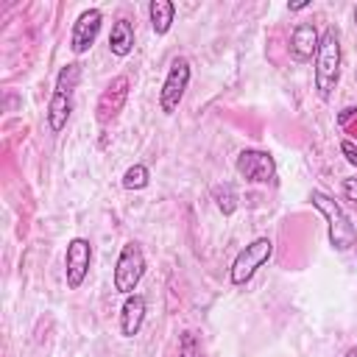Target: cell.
I'll return each mask as SVG.
<instances>
[{"label":"cell","mask_w":357,"mask_h":357,"mask_svg":"<svg viewBox=\"0 0 357 357\" xmlns=\"http://www.w3.org/2000/svg\"><path fill=\"white\" fill-rule=\"evenodd\" d=\"M343 198L357 204V178H343Z\"/></svg>","instance_id":"cell-20"},{"label":"cell","mask_w":357,"mask_h":357,"mask_svg":"<svg viewBox=\"0 0 357 357\" xmlns=\"http://www.w3.org/2000/svg\"><path fill=\"white\" fill-rule=\"evenodd\" d=\"M343 357H357V346H351V349H349V351H346Z\"/></svg>","instance_id":"cell-23"},{"label":"cell","mask_w":357,"mask_h":357,"mask_svg":"<svg viewBox=\"0 0 357 357\" xmlns=\"http://www.w3.org/2000/svg\"><path fill=\"white\" fill-rule=\"evenodd\" d=\"M340 81V33L337 28H326L321 33L318 42V53H315V89L321 100L332 98V89Z\"/></svg>","instance_id":"cell-1"},{"label":"cell","mask_w":357,"mask_h":357,"mask_svg":"<svg viewBox=\"0 0 357 357\" xmlns=\"http://www.w3.org/2000/svg\"><path fill=\"white\" fill-rule=\"evenodd\" d=\"M310 201H312V206L324 215V220H326V231H329V245L335 248V251H349L354 243H357V229H354V223L349 220V215L343 212V206L332 198V195H326V192H321V190H312L310 192Z\"/></svg>","instance_id":"cell-2"},{"label":"cell","mask_w":357,"mask_h":357,"mask_svg":"<svg viewBox=\"0 0 357 357\" xmlns=\"http://www.w3.org/2000/svg\"><path fill=\"white\" fill-rule=\"evenodd\" d=\"M92 265V245L86 237H73L67 243V254H64V279L70 290H78L89 273Z\"/></svg>","instance_id":"cell-7"},{"label":"cell","mask_w":357,"mask_h":357,"mask_svg":"<svg viewBox=\"0 0 357 357\" xmlns=\"http://www.w3.org/2000/svg\"><path fill=\"white\" fill-rule=\"evenodd\" d=\"M190 75H192L190 61L184 56H176L170 61V70H167V75L162 81V89H159V109L165 114H173L178 109V103L187 92V84H190Z\"/></svg>","instance_id":"cell-5"},{"label":"cell","mask_w":357,"mask_h":357,"mask_svg":"<svg viewBox=\"0 0 357 357\" xmlns=\"http://www.w3.org/2000/svg\"><path fill=\"white\" fill-rule=\"evenodd\" d=\"M212 198H215L218 209H220L226 218L237 212V192H234V187H231V184H218V187L212 190Z\"/></svg>","instance_id":"cell-16"},{"label":"cell","mask_w":357,"mask_h":357,"mask_svg":"<svg viewBox=\"0 0 357 357\" xmlns=\"http://www.w3.org/2000/svg\"><path fill=\"white\" fill-rule=\"evenodd\" d=\"M70 114H73V95L53 92L50 100H47V126H50V131H61L67 126Z\"/></svg>","instance_id":"cell-13"},{"label":"cell","mask_w":357,"mask_h":357,"mask_svg":"<svg viewBox=\"0 0 357 357\" xmlns=\"http://www.w3.org/2000/svg\"><path fill=\"white\" fill-rule=\"evenodd\" d=\"M78 81H81V64H78V61H70V64L61 67L59 75H56V92L73 95V89L78 86Z\"/></svg>","instance_id":"cell-15"},{"label":"cell","mask_w":357,"mask_h":357,"mask_svg":"<svg viewBox=\"0 0 357 357\" xmlns=\"http://www.w3.org/2000/svg\"><path fill=\"white\" fill-rule=\"evenodd\" d=\"M234 170L251 184H273L276 181V162L268 151H259V148L240 151L234 159Z\"/></svg>","instance_id":"cell-6"},{"label":"cell","mask_w":357,"mask_h":357,"mask_svg":"<svg viewBox=\"0 0 357 357\" xmlns=\"http://www.w3.org/2000/svg\"><path fill=\"white\" fill-rule=\"evenodd\" d=\"M148 181H151V170L145 167V165H131L126 173H123V187L126 190H145L148 187Z\"/></svg>","instance_id":"cell-17"},{"label":"cell","mask_w":357,"mask_h":357,"mask_svg":"<svg viewBox=\"0 0 357 357\" xmlns=\"http://www.w3.org/2000/svg\"><path fill=\"white\" fill-rule=\"evenodd\" d=\"M148 17H151V28L156 36H165L173 25V17H176V6L170 0H151L148 6Z\"/></svg>","instance_id":"cell-14"},{"label":"cell","mask_w":357,"mask_h":357,"mask_svg":"<svg viewBox=\"0 0 357 357\" xmlns=\"http://www.w3.org/2000/svg\"><path fill=\"white\" fill-rule=\"evenodd\" d=\"M142 273H145V254H142V245L131 240L117 254V262H114V290L123 293V296H131L137 290Z\"/></svg>","instance_id":"cell-4"},{"label":"cell","mask_w":357,"mask_h":357,"mask_svg":"<svg viewBox=\"0 0 357 357\" xmlns=\"http://www.w3.org/2000/svg\"><path fill=\"white\" fill-rule=\"evenodd\" d=\"M354 112H357L354 106H349V109H343V114H340V123H346V120H349V117H351Z\"/></svg>","instance_id":"cell-21"},{"label":"cell","mask_w":357,"mask_h":357,"mask_svg":"<svg viewBox=\"0 0 357 357\" xmlns=\"http://www.w3.org/2000/svg\"><path fill=\"white\" fill-rule=\"evenodd\" d=\"M271 257H273V240H271V237H257V240H251L245 248L237 251V257H234V262H231V271H229L231 284L240 287V284L251 282L254 273H257Z\"/></svg>","instance_id":"cell-3"},{"label":"cell","mask_w":357,"mask_h":357,"mask_svg":"<svg viewBox=\"0 0 357 357\" xmlns=\"http://www.w3.org/2000/svg\"><path fill=\"white\" fill-rule=\"evenodd\" d=\"M178 354L181 357H201V343L192 332H181V340H178Z\"/></svg>","instance_id":"cell-18"},{"label":"cell","mask_w":357,"mask_h":357,"mask_svg":"<svg viewBox=\"0 0 357 357\" xmlns=\"http://www.w3.org/2000/svg\"><path fill=\"white\" fill-rule=\"evenodd\" d=\"M354 22H357V8H354Z\"/></svg>","instance_id":"cell-24"},{"label":"cell","mask_w":357,"mask_h":357,"mask_svg":"<svg viewBox=\"0 0 357 357\" xmlns=\"http://www.w3.org/2000/svg\"><path fill=\"white\" fill-rule=\"evenodd\" d=\"M340 153L346 156V162H349V165H354V167H357V145H354L351 139H340Z\"/></svg>","instance_id":"cell-19"},{"label":"cell","mask_w":357,"mask_h":357,"mask_svg":"<svg viewBox=\"0 0 357 357\" xmlns=\"http://www.w3.org/2000/svg\"><path fill=\"white\" fill-rule=\"evenodd\" d=\"M109 50L120 59H126L131 50H134V25L128 17H117L114 25H112V33H109Z\"/></svg>","instance_id":"cell-12"},{"label":"cell","mask_w":357,"mask_h":357,"mask_svg":"<svg viewBox=\"0 0 357 357\" xmlns=\"http://www.w3.org/2000/svg\"><path fill=\"white\" fill-rule=\"evenodd\" d=\"M142 321H145V298L139 293L126 296V301L120 307V335L134 337L142 329Z\"/></svg>","instance_id":"cell-11"},{"label":"cell","mask_w":357,"mask_h":357,"mask_svg":"<svg viewBox=\"0 0 357 357\" xmlns=\"http://www.w3.org/2000/svg\"><path fill=\"white\" fill-rule=\"evenodd\" d=\"M290 11H304V8H310V3H293V6H287Z\"/></svg>","instance_id":"cell-22"},{"label":"cell","mask_w":357,"mask_h":357,"mask_svg":"<svg viewBox=\"0 0 357 357\" xmlns=\"http://www.w3.org/2000/svg\"><path fill=\"white\" fill-rule=\"evenodd\" d=\"M100 22H103L100 8H86L78 14V20L73 22V31H70V50L75 56L86 53L95 45V39L100 33Z\"/></svg>","instance_id":"cell-8"},{"label":"cell","mask_w":357,"mask_h":357,"mask_svg":"<svg viewBox=\"0 0 357 357\" xmlns=\"http://www.w3.org/2000/svg\"><path fill=\"white\" fill-rule=\"evenodd\" d=\"M128 86H131L128 78H126V75H117V78L100 92L98 106H95V117H98L100 126L112 123V120L123 112V106H126V100H128Z\"/></svg>","instance_id":"cell-9"},{"label":"cell","mask_w":357,"mask_h":357,"mask_svg":"<svg viewBox=\"0 0 357 357\" xmlns=\"http://www.w3.org/2000/svg\"><path fill=\"white\" fill-rule=\"evenodd\" d=\"M318 42H321V36H318L315 25L312 22H298L290 33V56L301 64L312 61V56L318 53Z\"/></svg>","instance_id":"cell-10"}]
</instances>
